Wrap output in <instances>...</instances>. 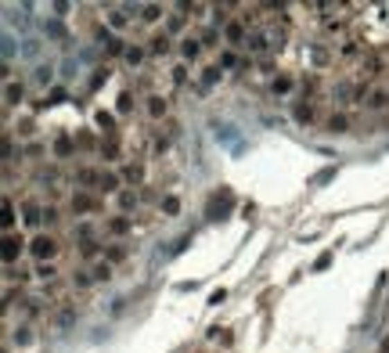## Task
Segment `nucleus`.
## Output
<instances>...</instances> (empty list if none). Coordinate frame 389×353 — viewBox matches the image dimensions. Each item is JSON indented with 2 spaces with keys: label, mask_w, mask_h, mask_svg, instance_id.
I'll use <instances>...</instances> for the list:
<instances>
[{
  "label": "nucleus",
  "mask_w": 389,
  "mask_h": 353,
  "mask_svg": "<svg viewBox=\"0 0 389 353\" xmlns=\"http://www.w3.org/2000/svg\"><path fill=\"white\" fill-rule=\"evenodd\" d=\"M62 252V241L58 234H51V231H36L29 238V256L36 259V264H54V256Z\"/></svg>",
  "instance_id": "1"
},
{
  "label": "nucleus",
  "mask_w": 389,
  "mask_h": 353,
  "mask_svg": "<svg viewBox=\"0 0 389 353\" xmlns=\"http://www.w3.org/2000/svg\"><path fill=\"white\" fill-rule=\"evenodd\" d=\"M51 155L58 159V162L72 159V155H76V137H72L69 130H58V134H54V141H51Z\"/></svg>",
  "instance_id": "2"
},
{
  "label": "nucleus",
  "mask_w": 389,
  "mask_h": 353,
  "mask_svg": "<svg viewBox=\"0 0 389 353\" xmlns=\"http://www.w3.org/2000/svg\"><path fill=\"white\" fill-rule=\"evenodd\" d=\"M69 209L76 213V216H83V213H101V209H105V202H101V198H94L90 191H76V195L69 198Z\"/></svg>",
  "instance_id": "3"
},
{
  "label": "nucleus",
  "mask_w": 389,
  "mask_h": 353,
  "mask_svg": "<svg viewBox=\"0 0 389 353\" xmlns=\"http://www.w3.org/2000/svg\"><path fill=\"white\" fill-rule=\"evenodd\" d=\"M224 44L227 47H245L249 44V26L242 22V18H231V22L224 26Z\"/></svg>",
  "instance_id": "4"
},
{
  "label": "nucleus",
  "mask_w": 389,
  "mask_h": 353,
  "mask_svg": "<svg viewBox=\"0 0 389 353\" xmlns=\"http://www.w3.org/2000/svg\"><path fill=\"white\" fill-rule=\"evenodd\" d=\"M22 252H29V241L22 234H4V267L8 270L15 267V259L22 256Z\"/></svg>",
  "instance_id": "5"
},
{
  "label": "nucleus",
  "mask_w": 389,
  "mask_h": 353,
  "mask_svg": "<svg viewBox=\"0 0 389 353\" xmlns=\"http://www.w3.org/2000/svg\"><path fill=\"white\" fill-rule=\"evenodd\" d=\"M134 15H137V8H108L105 22H108V29L123 33V29H130V26H134Z\"/></svg>",
  "instance_id": "6"
},
{
  "label": "nucleus",
  "mask_w": 389,
  "mask_h": 353,
  "mask_svg": "<svg viewBox=\"0 0 389 353\" xmlns=\"http://www.w3.org/2000/svg\"><path fill=\"white\" fill-rule=\"evenodd\" d=\"M292 119L300 126H313V119H318V101H310V98L292 101Z\"/></svg>",
  "instance_id": "7"
},
{
  "label": "nucleus",
  "mask_w": 389,
  "mask_h": 353,
  "mask_svg": "<svg viewBox=\"0 0 389 353\" xmlns=\"http://www.w3.org/2000/svg\"><path fill=\"white\" fill-rule=\"evenodd\" d=\"M130 231H134V216L116 213V216H108V220H105V234H108V238H126Z\"/></svg>",
  "instance_id": "8"
},
{
  "label": "nucleus",
  "mask_w": 389,
  "mask_h": 353,
  "mask_svg": "<svg viewBox=\"0 0 389 353\" xmlns=\"http://www.w3.org/2000/svg\"><path fill=\"white\" fill-rule=\"evenodd\" d=\"M144 112H148V119H166V116H170V101H166L162 94H148L144 98Z\"/></svg>",
  "instance_id": "9"
},
{
  "label": "nucleus",
  "mask_w": 389,
  "mask_h": 353,
  "mask_svg": "<svg viewBox=\"0 0 389 353\" xmlns=\"http://www.w3.org/2000/svg\"><path fill=\"white\" fill-rule=\"evenodd\" d=\"M173 51V40H170V33H152L148 36V54H155V58H166V54Z\"/></svg>",
  "instance_id": "10"
},
{
  "label": "nucleus",
  "mask_w": 389,
  "mask_h": 353,
  "mask_svg": "<svg viewBox=\"0 0 389 353\" xmlns=\"http://www.w3.org/2000/svg\"><path fill=\"white\" fill-rule=\"evenodd\" d=\"M177 51H180L184 65H188V62H198V58H202V40L188 33V36H180V47H177Z\"/></svg>",
  "instance_id": "11"
},
{
  "label": "nucleus",
  "mask_w": 389,
  "mask_h": 353,
  "mask_svg": "<svg viewBox=\"0 0 389 353\" xmlns=\"http://www.w3.org/2000/svg\"><path fill=\"white\" fill-rule=\"evenodd\" d=\"M123 184H126V188H144V162H134V159H130L126 166H123Z\"/></svg>",
  "instance_id": "12"
},
{
  "label": "nucleus",
  "mask_w": 389,
  "mask_h": 353,
  "mask_svg": "<svg viewBox=\"0 0 389 353\" xmlns=\"http://www.w3.org/2000/svg\"><path fill=\"white\" fill-rule=\"evenodd\" d=\"M22 220H26V227H40L44 224V206L36 198H26L22 202Z\"/></svg>",
  "instance_id": "13"
},
{
  "label": "nucleus",
  "mask_w": 389,
  "mask_h": 353,
  "mask_svg": "<svg viewBox=\"0 0 389 353\" xmlns=\"http://www.w3.org/2000/svg\"><path fill=\"white\" fill-rule=\"evenodd\" d=\"M123 188H126V184H123V173L101 170V184H98V191H101V195H119Z\"/></svg>",
  "instance_id": "14"
},
{
  "label": "nucleus",
  "mask_w": 389,
  "mask_h": 353,
  "mask_svg": "<svg viewBox=\"0 0 389 353\" xmlns=\"http://www.w3.org/2000/svg\"><path fill=\"white\" fill-rule=\"evenodd\" d=\"M116 206H119V213H123V216H126V213H137V206H141V191L123 188V191L116 195Z\"/></svg>",
  "instance_id": "15"
},
{
  "label": "nucleus",
  "mask_w": 389,
  "mask_h": 353,
  "mask_svg": "<svg viewBox=\"0 0 389 353\" xmlns=\"http://www.w3.org/2000/svg\"><path fill=\"white\" fill-rule=\"evenodd\" d=\"M292 87H295V80L288 76V72H274V76H270V94L274 98H288Z\"/></svg>",
  "instance_id": "16"
},
{
  "label": "nucleus",
  "mask_w": 389,
  "mask_h": 353,
  "mask_svg": "<svg viewBox=\"0 0 389 353\" xmlns=\"http://www.w3.org/2000/svg\"><path fill=\"white\" fill-rule=\"evenodd\" d=\"M364 108H368V112H386V108H389V87H375L372 94H368Z\"/></svg>",
  "instance_id": "17"
},
{
  "label": "nucleus",
  "mask_w": 389,
  "mask_h": 353,
  "mask_svg": "<svg viewBox=\"0 0 389 353\" xmlns=\"http://www.w3.org/2000/svg\"><path fill=\"white\" fill-rule=\"evenodd\" d=\"M76 184L87 191V188H94L98 191V184H101V170H94V166H80L76 170Z\"/></svg>",
  "instance_id": "18"
},
{
  "label": "nucleus",
  "mask_w": 389,
  "mask_h": 353,
  "mask_svg": "<svg viewBox=\"0 0 389 353\" xmlns=\"http://www.w3.org/2000/svg\"><path fill=\"white\" fill-rule=\"evenodd\" d=\"M22 98H26V87L15 83V80H8V83H4V105L15 108V105H22Z\"/></svg>",
  "instance_id": "19"
},
{
  "label": "nucleus",
  "mask_w": 389,
  "mask_h": 353,
  "mask_svg": "<svg viewBox=\"0 0 389 353\" xmlns=\"http://www.w3.org/2000/svg\"><path fill=\"white\" fill-rule=\"evenodd\" d=\"M94 123L105 130V137H119V130H116V116H112V112H105V108H98V112H94Z\"/></svg>",
  "instance_id": "20"
},
{
  "label": "nucleus",
  "mask_w": 389,
  "mask_h": 353,
  "mask_svg": "<svg viewBox=\"0 0 389 353\" xmlns=\"http://www.w3.org/2000/svg\"><path fill=\"white\" fill-rule=\"evenodd\" d=\"M325 130H328V134H346V130H349V116L346 112H331L325 119Z\"/></svg>",
  "instance_id": "21"
},
{
  "label": "nucleus",
  "mask_w": 389,
  "mask_h": 353,
  "mask_svg": "<svg viewBox=\"0 0 389 353\" xmlns=\"http://www.w3.org/2000/svg\"><path fill=\"white\" fill-rule=\"evenodd\" d=\"M361 54H364V47H361L357 36H349V40H343V47H339V58H343V62H354V58H361Z\"/></svg>",
  "instance_id": "22"
},
{
  "label": "nucleus",
  "mask_w": 389,
  "mask_h": 353,
  "mask_svg": "<svg viewBox=\"0 0 389 353\" xmlns=\"http://www.w3.org/2000/svg\"><path fill=\"white\" fill-rule=\"evenodd\" d=\"M382 72V58L379 54H368V62H361V80H375Z\"/></svg>",
  "instance_id": "23"
},
{
  "label": "nucleus",
  "mask_w": 389,
  "mask_h": 353,
  "mask_svg": "<svg viewBox=\"0 0 389 353\" xmlns=\"http://www.w3.org/2000/svg\"><path fill=\"white\" fill-rule=\"evenodd\" d=\"M76 148H80V152H101V141L90 134V130H80V134H76Z\"/></svg>",
  "instance_id": "24"
},
{
  "label": "nucleus",
  "mask_w": 389,
  "mask_h": 353,
  "mask_svg": "<svg viewBox=\"0 0 389 353\" xmlns=\"http://www.w3.org/2000/svg\"><path fill=\"white\" fill-rule=\"evenodd\" d=\"M105 162H116L119 159V137H101V152H98Z\"/></svg>",
  "instance_id": "25"
},
{
  "label": "nucleus",
  "mask_w": 389,
  "mask_h": 353,
  "mask_svg": "<svg viewBox=\"0 0 389 353\" xmlns=\"http://www.w3.org/2000/svg\"><path fill=\"white\" fill-rule=\"evenodd\" d=\"M0 224H4V234H15V198L4 195V216H0Z\"/></svg>",
  "instance_id": "26"
},
{
  "label": "nucleus",
  "mask_w": 389,
  "mask_h": 353,
  "mask_svg": "<svg viewBox=\"0 0 389 353\" xmlns=\"http://www.w3.org/2000/svg\"><path fill=\"white\" fill-rule=\"evenodd\" d=\"M245 47H249V54H263V51L270 47V40H267V36L259 33V29H252V33H249V44H245Z\"/></svg>",
  "instance_id": "27"
},
{
  "label": "nucleus",
  "mask_w": 389,
  "mask_h": 353,
  "mask_svg": "<svg viewBox=\"0 0 389 353\" xmlns=\"http://www.w3.org/2000/svg\"><path fill=\"white\" fill-rule=\"evenodd\" d=\"M300 87H303V98L318 101V90H321V83H318V76H313V72H306V76L300 80Z\"/></svg>",
  "instance_id": "28"
},
{
  "label": "nucleus",
  "mask_w": 389,
  "mask_h": 353,
  "mask_svg": "<svg viewBox=\"0 0 389 353\" xmlns=\"http://www.w3.org/2000/svg\"><path fill=\"white\" fill-rule=\"evenodd\" d=\"M62 224V209L58 206H44V227L54 234V227H58Z\"/></svg>",
  "instance_id": "29"
},
{
  "label": "nucleus",
  "mask_w": 389,
  "mask_h": 353,
  "mask_svg": "<svg viewBox=\"0 0 389 353\" xmlns=\"http://www.w3.org/2000/svg\"><path fill=\"white\" fill-rule=\"evenodd\" d=\"M198 40H202V47H220V40H224V29H202V36H198Z\"/></svg>",
  "instance_id": "30"
},
{
  "label": "nucleus",
  "mask_w": 389,
  "mask_h": 353,
  "mask_svg": "<svg viewBox=\"0 0 389 353\" xmlns=\"http://www.w3.org/2000/svg\"><path fill=\"white\" fill-rule=\"evenodd\" d=\"M144 54H148V47H137V44H134V47H126V58H123V62H126L130 69H137V65L144 62Z\"/></svg>",
  "instance_id": "31"
},
{
  "label": "nucleus",
  "mask_w": 389,
  "mask_h": 353,
  "mask_svg": "<svg viewBox=\"0 0 389 353\" xmlns=\"http://www.w3.org/2000/svg\"><path fill=\"white\" fill-rule=\"evenodd\" d=\"M105 259H108V264H123V259H126V246H119V241H116V246H105Z\"/></svg>",
  "instance_id": "32"
},
{
  "label": "nucleus",
  "mask_w": 389,
  "mask_h": 353,
  "mask_svg": "<svg viewBox=\"0 0 389 353\" xmlns=\"http://www.w3.org/2000/svg\"><path fill=\"white\" fill-rule=\"evenodd\" d=\"M134 101H137L134 90H123V94H119V105H116V112H119V116H130V108H134Z\"/></svg>",
  "instance_id": "33"
},
{
  "label": "nucleus",
  "mask_w": 389,
  "mask_h": 353,
  "mask_svg": "<svg viewBox=\"0 0 389 353\" xmlns=\"http://www.w3.org/2000/svg\"><path fill=\"white\" fill-rule=\"evenodd\" d=\"M159 18H162V8H159V4H144V8H141V22H148V26H155V22H159Z\"/></svg>",
  "instance_id": "34"
},
{
  "label": "nucleus",
  "mask_w": 389,
  "mask_h": 353,
  "mask_svg": "<svg viewBox=\"0 0 389 353\" xmlns=\"http://www.w3.org/2000/svg\"><path fill=\"white\" fill-rule=\"evenodd\" d=\"M90 274H94V282H112V264H108V259H101V264L90 270Z\"/></svg>",
  "instance_id": "35"
},
{
  "label": "nucleus",
  "mask_w": 389,
  "mask_h": 353,
  "mask_svg": "<svg viewBox=\"0 0 389 353\" xmlns=\"http://www.w3.org/2000/svg\"><path fill=\"white\" fill-rule=\"evenodd\" d=\"M162 213H166V216H177V213H180V198H177V195H166V198H162Z\"/></svg>",
  "instance_id": "36"
},
{
  "label": "nucleus",
  "mask_w": 389,
  "mask_h": 353,
  "mask_svg": "<svg viewBox=\"0 0 389 353\" xmlns=\"http://www.w3.org/2000/svg\"><path fill=\"white\" fill-rule=\"evenodd\" d=\"M36 277H44V282H54V277H58V267H54V264H36Z\"/></svg>",
  "instance_id": "37"
},
{
  "label": "nucleus",
  "mask_w": 389,
  "mask_h": 353,
  "mask_svg": "<svg viewBox=\"0 0 389 353\" xmlns=\"http://www.w3.org/2000/svg\"><path fill=\"white\" fill-rule=\"evenodd\" d=\"M90 282H94V274H90V270H76V274H72V285H76V289H90Z\"/></svg>",
  "instance_id": "38"
},
{
  "label": "nucleus",
  "mask_w": 389,
  "mask_h": 353,
  "mask_svg": "<svg viewBox=\"0 0 389 353\" xmlns=\"http://www.w3.org/2000/svg\"><path fill=\"white\" fill-rule=\"evenodd\" d=\"M170 76H173V83H177V87H184V83H188V65H184V62H180V65H173V69H170Z\"/></svg>",
  "instance_id": "39"
},
{
  "label": "nucleus",
  "mask_w": 389,
  "mask_h": 353,
  "mask_svg": "<svg viewBox=\"0 0 389 353\" xmlns=\"http://www.w3.org/2000/svg\"><path fill=\"white\" fill-rule=\"evenodd\" d=\"M15 130H18V137H26V141H29V137L36 134V123H33V119H18V126H15Z\"/></svg>",
  "instance_id": "40"
},
{
  "label": "nucleus",
  "mask_w": 389,
  "mask_h": 353,
  "mask_svg": "<svg viewBox=\"0 0 389 353\" xmlns=\"http://www.w3.org/2000/svg\"><path fill=\"white\" fill-rule=\"evenodd\" d=\"M166 152H170V137L155 134V141H152V155H166Z\"/></svg>",
  "instance_id": "41"
},
{
  "label": "nucleus",
  "mask_w": 389,
  "mask_h": 353,
  "mask_svg": "<svg viewBox=\"0 0 389 353\" xmlns=\"http://www.w3.org/2000/svg\"><path fill=\"white\" fill-rule=\"evenodd\" d=\"M98 249H101V246H98L94 238H90V241H83V246H80V256H83V259H94V256H98Z\"/></svg>",
  "instance_id": "42"
},
{
  "label": "nucleus",
  "mask_w": 389,
  "mask_h": 353,
  "mask_svg": "<svg viewBox=\"0 0 389 353\" xmlns=\"http://www.w3.org/2000/svg\"><path fill=\"white\" fill-rule=\"evenodd\" d=\"M216 76H220V65H209V69H202V87L216 83Z\"/></svg>",
  "instance_id": "43"
},
{
  "label": "nucleus",
  "mask_w": 389,
  "mask_h": 353,
  "mask_svg": "<svg viewBox=\"0 0 389 353\" xmlns=\"http://www.w3.org/2000/svg\"><path fill=\"white\" fill-rule=\"evenodd\" d=\"M8 277H11V282H18V285H26V282H29V270H26V267H11Z\"/></svg>",
  "instance_id": "44"
},
{
  "label": "nucleus",
  "mask_w": 389,
  "mask_h": 353,
  "mask_svg": "<svg viewBox=\"0 0 389 353\" xmlns=\"http://www.w3.org/2000/svg\"><path fill=\"white\" fill-rule=\"evenodd\" d=\"M33 80H36V83H51V80H54V69H51V65H40Z\"/></svg>",
  "instance_id": "45"
},
{
  "label": "nucleus",
  "mask_w": 389,
  "mask_h": 353,
  "mask_svg": "<svg viewBox=\"0 0 389 353\" xmlns=\"http://www.w3.org/2000/svg\"><path fill=\"white\" fill-rule=\"evenodd\" d=\"M184 29V15H170V22H166V33H180Z\"/></svg>",
  "instance_id": "46"
},
{
  "label": "nucleus",
  "mask_w": 389,
  "mask_h": 353,
  "mask_svg": "<svg viewBox=\"0 0 389 353\" xmlns=\"http://www.w3.org/2000/svg\"><path fill=\"white\" fill-rule=\"evenodd\" d=\"M44 152H47V148H44V144H40V141H33V144H29V148H26V159H40V155H44Z\"/></svg>",
  "instance_id": "47"
},
{
  "label": "nucleus",
  "mask_w": 389,
  "mask_h": 353,
  "mask_svg": "<svg viewBox=\"0 0 389 353\" xmlns=\"http://www.w3.org/2000/svg\"><path fill=\"white\" fill-rule=\"evenodd\" d=\"M72 321H76V310H72V307H65V310L58 313V325H72Z\"/></svg>",
  "instance_id": "48"
},
{
  "label": "nucleus",
  "mask_w": 389,
  "mask_h": 353,
  "mask_svg": "<svg viewBox=\"0 0 389 353\" xmlns=\"http://www.w3.org/2000/svg\"><path fill=\"white\" fill-rule=\"evenodd\" d=\"M328 58H331V54L325 47H313V62H318V65H328Z\"/></svg>",
  "instance_id": "49"
},
{
  "label": "nucleus",
  "mask_w": 389,
  "mask_h": 353,
  "mask_svg": "<svg viewBox=\"0 0 389 353\" xmlns=\"http://www.w3.org/2000/svg\"><path fill=\"white\" fill-rule=\"evenodd\" d=\"M29 339H33V336H29V328H26V325H22V328L15 332V343H18V346H26Z\"/></svg>",
  "instance_id": "50"
},
{
  "label": "nucleus",
  "mask_w": 389,
  "mask_h": 353,
  "mask_svg": "<svg viewBox=\"0 0 389 353\" xmlns=\"http://www.w3.org/2000/svg\"><path fill=\"white\" fill-rule=\"evenodd\" d=\"M44 101H47V105H62V101H65V90H51Z\"/></svg>",
  "instance_id": "51"
},
{
  "label": "nucleus",
  "mask_w": 389,
  "mask_h": 353,
  "mask_svg": "<svg viewBox=\"0 0 389 353\" xmlns=\"http://www.w3.org/2000/svg\"><path fill=\"white\" fill-rule=\"evenodd\" d=\"M105 80H108V69H98V76H94V80H90V90H94V87H101Z\"/></svg>",
  "instance_id": "52"
},
{
  "label": "nucleus",
  "mask_w": 389,
  "mask_h": 353,
  "mask_svg": "<svg viewBox=\"0 0 389 353\" xmlns=\"http://www.w3.org/2000/svg\"><path fill=\"white\" fill-rule=\"evenodd\" d=\"M220 65H227V69H231V65H238V58H234V54L227 51V54H224V58H220Z\"/></svg>",
  "instance_id": "53"
},
{
  "label": "nucleus",
  "mask_w": 389,
  "mask_h": 353,
  "mask_svg": "<svg viewBox=\"0 0 389 353\" xmlns=\"http://www.w3.org/2000/svg\"><path fill=\"white\" fill-rule=\"evenodd\" d=\"M382 353H389V336H386V339H382Z\"/></svg>",
  "instance_id": "54"
}]
</instances>
